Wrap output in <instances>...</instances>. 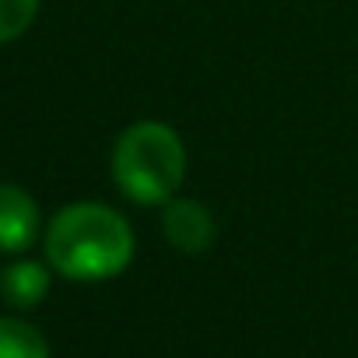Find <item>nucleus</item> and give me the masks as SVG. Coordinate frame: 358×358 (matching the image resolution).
<instances>
[{
	"mask_svg": "<svg viewBox=\"0 0 358 358\" xmlns=\"http://www.w3.org/2000/svg\"><path fill=\"white\" fill-rule=\"evenodd\" d=\"M43 229L36 197L25 187L0 183V253H25Z\"/></svg>",
	"mask_w": 358,
	"mask_h": 358,
	"instance_id": "20e7f679",
	"label": "nucleus"
},
{
	"mask_svg": "<svg viewBox=\"0 0 358 358\" xmlns=\"http://www.w3.org/2000/svg\"><path fill=\"white\" fill-rule=\"evenodd\" d=\"M162 236L176 253L201 257L218 243V218L197 197H172L162 208Z\"/></svg>",
	"mask_w": 358,
	"mask_h": 358,
	"instance_id": "7ed1b4c3",
	"label": "nucleus"
},
{
	"mask_svg": "<svg viewBox=\"0 0 358 358\" xmlns=\"http://www.w3.org/2000/svg\"><path fill=\"white\" fill-rule=\"evenodd\" d=\"M46 264L67 281L120 278L137 250L130 222L99 201H78L53 215L43 236Z\"/></svg>",
	"mask_w": 358,
	"mask_h": 358,
	"instance_id": "f257e3e1",
	"label": "nucleus"
},
{
	"mask_svg": "<svg viewBox=\"0 0 358 358\" xmlns=\"http://www.w3.org/2000/svg\"><path fill=\"white\" fill-rule=\"evenodd\" d=\"M187 144L162 120L130 123L109 151L116 190L141 208H165L187 183Z\"/></svg>",
	"mask_w": 358,
	"mask_h": 358,
	"instance_id": "f03ea898",
	"label": "nucleus"
},
{
	"mask_svg": "<svg viewBox=\"0 0 358 358\" xmlns=\"http://www.w3.org/2000/svg\"><path fill=\"white\" fill-rule=\"evenodd\" d=\"M39 15V0H0V46L22 39Z\"/></svg>",
	"mask_w": 358,
	"mask_h": 358,
	"instance_id": "0eeeda50",
	"label": "nucleus"
},
{
	"mask_svg": "<svg viewBox=\"0 0 358 358\" xmlns=\"http://www.w3.org/2000/svg\"><path fill=\"white\" fill-rule=\"evenodd\" d=\"M50 295V267L39 260H15L0 271V299L15 309H32Z\"/></svg>",
	"mask_w": 358,
	"mask_h": 358,
	"instance_id": "39448f33",
	"label": "nucleus"
},
{
	"mask_svg": "<svg viewBox=\"0 0 358 358\" xmlns=\"http://www.w3.org/2000/svg\"><path fill=\"white\" fill-rule=\"evenodd\" d=\"M0 358H50V341L22 316H0Z\"/></svg>",
	"mask_w": 358,
	"mask_h": 358,
	"instance_id": "423d86ee",
	"label": "nucleus"
}]
</instances>
